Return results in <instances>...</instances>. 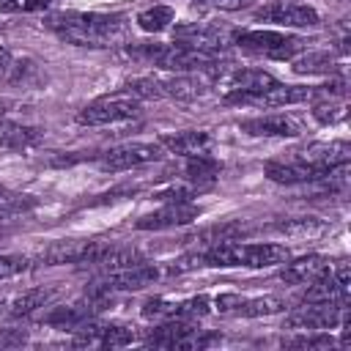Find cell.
Instances as JSON below:
<instances>
[{
  "label": "cell",
  "mask_w": 351,
  "mask_h": 351,
  "mask_svg": "<svg viewBox=\"0 0 351 351\" xmlns=\"http://www.w3.org/2000/svg\"><path fill=\"white\" fill-rule=\"evenodd\" d=\"M11 66H14V55H11L5 47H0V80H5V77H8Z\"/></svg>",
  "instance_id": "35"
},
{
  "label": "cell",
  "mask_w": 351,
  "mask_h": 351,
  "mask_svg": "<svg viewBox=\"0 0 351 351\" xmlns=\"http://www.w3.org/2000/svg\"><path fill=\"white\" fill-rule=\"evenodd\" d=\"M255 19L271 22L277 27H318L321 25V16H318V11L313 5L285 3V0H277V3H269V5L258 8Z\"/></svg>",
  "instance_id": "11"
},
{
  "label": "cell",
  "mask_w": 351,
  "mask_h": 351,
  "mask_svg": "<svg viewBox=\"0 0 351 351\" xmlns=\"http://www.w3.org/2000/svg\"><path fill=\"white\" fill-rule=\"evenodd\" d=\"M203 266L214 269H269L291 258V250L282 244H244V241H217L200 250Z\"/></svg>",
  "instance_id": "2"
},
{
  "label": "cell",
  "mask_w": 351,
  "mask_h": 351,
  "mask_svg": "<svg viewBox=\"0 0 351 351\" xmlns=\"http://www.w3.org/2000/svg\"><path fill=\"white\" fill-rule=\"evenodd\" d=\"M173 19H176V11L170 5H151L134 16V22L143 33H162L173 25Z\"/></svg>",
  "instance_id": "26"
},
{
  "label": "cell",
  "mask_w": 351,
  "mask_h": 351,
  "mask_svg": "<svg viewBox=\"0 0 351 351\" xmlns=\"http://www.w3.org/2000/svg\"><path fill=\"white\" fill-rule=\"evenodd\" d=\"M346 115V107L343 101H332V99H324V101H315L313 104V118L318 123H335Z\"/></svg>",
  "instance_id": "31"
},
{
  "label": "cell",
  "mask_w": 351,
  "mask_h": 351,
  "mask_svg": "<svg viewBox=\"0 0 351 351\" xmlns=\"http://www.w3.org/2000/svg\"><path fill=\"white\" fill-rule=\"evenodd\" d=\"M326 266H329V258H324V255H304V258H296V261L288 258V261L282 263L280 280L288 282V285H307V282L315 280Z\"/></svg>",
  "instance_id": "21"
},
{
  "label": "cell",
  "mask_w": 351,
  "mask_h": 351,
  "mask_svg": "<svg viewBox=\"0 0 351 351\" xmlns=\"http://www.w3.org/2000/svg\"><path fill=\"white\" fill-rule=\"evenodd\" d=\"M159 145L167 151V154H176V156H203V154H211V134L203 132V129H184V132H176V134H162L159 137Z\"/></svg>",
  "instance_id": "19"
},
{
  "label": "cell",
  "mask_w": 351,
  "mask_h": 351,
  "mask_svg": "<svg viewBox=\"0 0 351 351\" xmlns=\"http://www.w3.org/2000/svg\"><path fill=\"white\" fill-rule=\"evenodd\" d=\"M36 197L33 195H19V192H0V222H8L19 214H27L30 208H36Z\"/></svg>",
  "instance_id": "29"
},
{
  "label": "cell",
  "mask_w": 351,
  "mask_h": 351,
  "mask_svg": "<svg viewBox=\"0 0 351 351\" xmlns=\"http://www.w3.org/2000/svg\"><path fill=\"white\" fill-rule=\"evenodd\" d=\"M123 90L134 99H165V88H162V77L145 74V77H132L123 82Z\"/></svg>",
  "instance_id": "28"
},
{
  "label": "cell",
  "mask_w": 351,
  "mask_h": 351,
  "mask_svg": "<svg viewBox=\"0 0 351 351\" xmlns=\"http://www.w3.org/2000/svg\"><path fill=\"white\" fill-rule=\"evenodd\" d=\"M162 277V266L156 263H132V266H123V269H112V271H101L85 291V296L107 304L110 296L115 293H134V291H143L148 285H154L156 280Z\"/></svg>",
  "instance_id": "3"
},
{
  "label": "cell",
  "mask_w": 351,
  "mask_h": 351,
  "mask_svg": "<svg viewBox=\"0 0 351 351\" xmlns=\"http://www.w3.org/2000/svg\"><path fill=\"white\" fill-rule=\"evenodd\" d=\"M5 82L11 85H22V88H38L44 82V71L36 60L30 58H14V66L5 77Z\"/></svg>",
  "instance_id": "27"
},
{
  "label": "cell",
  "mask_w": 351,
  "mask_h": 351,
  "mask_svg": "<svg viewBox=\"0 0 351 351\" xmlns=\"http://www.w3.org/2000/svg\"><path fill=\"white\" fill-rule=\"evenodd\" d=\"M337 66V58L329 49H302L291 58L293 74H332Z\"/></svg>",
  "instance_id": "22"
},
{
  "label": "cell",
  "mask_w": 351,
  "mask_h": 351,
  "mask_svg": "<svg viewBox=\"0 0 351 351\" xmlns=\"http://www.w3.org/2000/svg\"><path fill=\"white\" fill-rule=\"evenodd\" d=\"M337 167H340V165H337ZM332 170H335V167H332ZM332 170H318V167L302 162L299 156L266 162V167H263L266 178L274 181V184H313V181H324Z\"/></svg>",
  "instance_id": "14"
},
{
  "label": "cell",
  "mask_w": 351,
  "mask_h": 351,
  "mask_svg": "<svg viewBox=\"0 0 351 351\" xmlns=\"http://www.w3.org/2000/svg\"><path fill=\"white\" fill-rule=\"evenodd\" d=\"M233 44L255 58H269V60H291L293 55H299L304 49V38L293 36V33H282V30H239L233 33Z\"/></svg>",
  "instance_id": "4"
},
{
  "label": "cell",
  "mask_w": 351,
  "mask_h": 351,
  "mask_svg": "<svg viewBox=\"0 0 351 351\" xmlns=\"http://www.w3.org/2000/svg\"><path fill=\"white\" fill-rule=\"evenodd\" d=\"M165 99L176 101H206L214 93V85L206 80V74H173L162 77Z\"/></svg>",
  "instance_id": "17"
},
{
  "label": "cell",
  "mask_w": 351,
  "mask_h": 351,
  "mask_svg": "<svg viewBox=\"0 0 351 351\" xmlns=\"http://www.w3.org/2000/svg\"><path fill=\"white\" fill-rule=\"evenodd\" d=\"M165 148L156 143H123V145H115L110 148L104 156H101V170H110V173H121V170H132V167H140V165H151L156 159H162Z\"/></svg>",
  "instance_id": "9"
},
{
  "label": "cell",
  "mask_w": 351,
  "mask_h": 351,
  "mask_svg": "<svg viewBox=\"0 0 351 351\" xmlns=\"http://www.w3.org/2000/svg\"><path fill=\"white\" fill-rule=\"evenodd\" d=\"M296 156L318 170H332L337 165H348L351 148L346 140H332V143H310L302 151H296Z\"/></svg>",
  "instance_id": "20"
},
{
  "label": "cell",
  "mask_w": 351,
  "mask_h": 351,
  "mask_svg": "<svg viewBox=\"0 0 351 351\" xmlns=\"http://www.w3.org/2000/svg\"><path fill=\"white\" fill-rule=\"evenodd\" d=\"M173 36H176V41H181V44H186L192 49L217 55V58H225L228 47L233 44V33H228L225 27H217V25H206V22L176 25Z\"/></svg>",
  "instance_id": "7"
},
{
  "label": "cell",
  "mask_w": 351,
  "mask_h": 351,
  "mask_svg": "<svg viewBox=\"0 0 351 351\" xmlns=\"http://www.w3.org/2000/svg\"><path fill=\"white\" fill-rule=\"evenodd\" d=\"M104 304L85 296L82 302H74V304H63V307H52L47 315H44V324L52 326V329H60V332H74L80 324H85L88 318H93Z\"/></svg>",
  "instance_id": "18"
},
{
  "label": "cell",
  "mask_w": 351,
  "mask_h": 351,
  "mask_svg": "<svg viewBox=\"0 0 351 351\" xmlns=\"http://www.w3.org/2000/svg\"><path fill=\"white\" fill-rule=\"evenodd\" d=\"M343 313L346 307L343 304H310L304 302V307L293 310L282 329H291V332H321V329H337L343 324Z\"/></svg>",
  "instance_id": "8"
},
{
  "label": "cell",
  "mask_w": 351,
  "mask_h": 351,
  "mask_svg": "<svg viewBox=\"0 0 351 351\" xmlns=\"http://www.w3.org/2000/svg\"><path fill=\"white\" fill-rule=\"evenodd\" d=\"M0 192H5V186H3V184H0Z\"/></svg>",
  "instance_id": "36"
},
{
  "label": "cell",
  "mask_w": 351,
  "mask_h": 351,
  "mask_svg": "<svg viewBox=\"0 0 351 351\" xmlns=\"http://www.w3.org/2000/svg\"><path fill=\"white\" fill-rule=\"evenodd\" d=\"M271 228L282 236H291V239H318L329 230V222L321 217H293V219L274 222Z\"/></svg>",
  "instance_id": "23"
},
{
  "label": "cell",
  "mask_w": 351,
  "mask_h": 351,
  "mask_svg": "<svg viewBox=\"0 0 351 351\" xmlns=\"http://www.w3.org/2000/svg\"><path fill=\"white\" fill-rule=\"evenodd\" d=\"M137 112H140V99L129 96L126 90H118V93L99 96L90 104H85L77 112V123H82V126H110V123L132 121Z\"/></svg>",
  "instance_id": "5"
},
{
  "label": "cell",
  "mask_w": 351,
  "mask_h": 351,
  "mask_svg": "<svg viewBox=\"0 0 351 351\" xmlns=\"http://www.w3.org/2000/svg\"><path fill=\"white\" fill-rule=\"evenodd\" d=\"M25 343H27V332L25 329H11V326L0 329V348H19Z\"/></svg>",
  "instance_id": "34"
},
{
  "label": "cell",
  "mask_w": 351,
  "mask_h": 351,
  "mask_svg": "<svg viewBox=\"0 0 351 351\" xmlns=\"http://www.w3.org/2000/svg\"><path fill=\"white\" fill-rule=\"evenodd\" d=\"M52 0H0V14H27V11H44Z\"/></svg>",
  "instance_id": "32"
},
{
  "label": "cell",
  "mask_w": 351,
  "mask_h": 351,
  "mask_svg": "<svg viewBox=\"0 0 351 351\" xmlns=\"http://www.w3.org/2000/svg\"><path fill=\"white\" fill-rule=\"evenodd\" d=\"M85 244L88 241H80V239H60V241H52L41 255L38 261L44 266H60V263H77L82 261V252H85Z\"/></svg>",
  "instance_id": "24"
},
{
  "label": "cell",
  "mask_w": 351,
  "mask_h": 351,
  "mask_svg": "<svg viewBox=\"0 0 351 351\" xmlns=\"http://www.w3.org/2000/svg\"><path fill=\"white\" fill-rule=\"evenodd\" d=\"M324 93V85H285V82H274L271 88L261 90V93H252L247 99H241L239 104H247V107H288V104H302V101H310L315 96Z\"/></svg>",
  "instance_id": "12"
},
{
  "label": "cell",
  "mask_w": 351,
  "mask_h": 351,
  "mask_svg": "<svg viewBox=\"0 0 351 351\" xmlns=\"http://www.w3.org/2000/svg\"><path fill=\"white\" fill-rule=\"evenodd\" d=\"M55 299V288H27L22 293H14L0 302V321H14V318H27L47 307Z\"/></svg>",
  "instance_id": "16"
},
{
  "label": "cell",
  "mask_w": 351,
  "mask_h": 351,
  "mask_svg": "<svg viewBox=\"0 0 351 351\" xmlns=\"http://www.w3.org/2000/svg\"><path fill=\"white\" fill-rule=\"evenodd\" d=\"M214 307L222 315H241V318H261L274 315L285 310V302L280 296H241V293H219L214 299Z\"/></svg>",
  "instance_id": "10"
},
{
  "label": "cell",
  "mask_w": 351,
  "mask_h": 351,
  "mask_svg": "<svg viewBox=\"0 0 351 351\" xmlns=\"http://www.w3.org/2000/svg\"><path fill=\"white\" fill-rule=\"evenodd\" d=\"M44 27L52 30L60 41L74 47H118L129 38V22L121 14H99V11H52L44 16Z\"/></svg>",
  "instance_id": "1"
},
{
  "label": "cell",
  "mask_w": 351,
  "mask_h": 351,
  "mask_svg": "<svg viewBox=\"0 0 351 351\" xmlns=\"http://www.w3.org/2000/svg\"><path fill=\"white\" fill-rule=\"evenodd\" d=\"M239 129L250 137H299L302 134V123L288 112L255 115V118L241 121Z\"/></svg>",
  "instance_id": "15"
},
{
  "label": "cell",
  "mask_w": 351,
  "mask_h": 351,
  "mask_svg": "<svg viewBox=\"0 0 351 351\" xmlns=\"http://www.w3.org/2000/svg\"><path fill=\"white\" fill-rule=\"evenodd\" d=\"M282 346H288V348H332L335 337L326 329H321V332H299L296 337L282 340Z\"/></svg>",
  "instance_id": "30"
},
{
  "label": "cell",
  "mask_w": 351,
  "mask_h": 351,
  "mask_svg": "<svg viewBox=\"0 0 351 351\" xmlns=\"http://www.w3.org/2000/svg\"><path fill=\"white\" fill-rule=\"evenodd\" d=\"M200 214H203V208L195 206L192 200H184V203H165V206H159L156 211L143 214V217L134 222V228H137V230H170V228H181V225L195 222Z\"/></svg>",
  "instance_id": "13"
},
{
  "label": "cell",
  "mask_w": 351,
  "mask_h": 351,
  "mask_svg": "<svg viewBox=\"0 0 351 351\" xmlns=\"http://www.w3.org/2000/svg\"><path fill=\"white\" fill-rule=\"evenodd\" d=\"M30 261L25 255H0V280H11L22 271H27Z\"/></svg>",
  "instance_id": "33"
},
{
  "label": "cell",
  "mask_w": 351,
  "mask_h": 351,
  "mask_svg": "<svg viewBox=\"0 0 351 351\" xmlns=\"http://www.w3.org/2000/svg\"><path fill=\"white\" fill-rule=\"evenodd\" d=\"M36 143H38V129L14 123L8 118H0V148L25 151V148H33Z\"/></svg>",
  "instance_id": "25"
},
{
  "label": "cell",
  "mask_w": 351,
  "mask_h": 351,
  "mask_svg": "<svg viewBox=\"0 0 351 351\" xmlns=\"http://www.w3.org/2000/svg\"><path fill=\"white\" fill-rule=\"evenodd\" d=\"M208 313H211V299L206 293L178 299V302L154 296V299H145L140 307V315L156 324L159 321H197V318H206Z\"/></svg>",
  "instance_id": "6"
}]
</instances>
